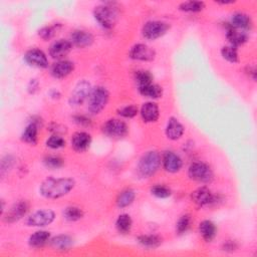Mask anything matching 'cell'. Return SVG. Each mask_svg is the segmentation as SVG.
Instances as JSON below:
<instances>
[{"label": "cell", "mask_w": 257, "mask_h": 257, "mask_svg": "<svg viewBox=\"0 0 257 257\" xmlns=\"http://www.w3.org/2000/svg\"><path fill=\"white\" fill-rule=\"evenodd\" d=\"M188 176L191 180L202 184L211 183L214 179L213 170L203 162H194L188 169Z\"/></svg>", "instance_id": "5b68a950"}, {"label": "cell", "mask_w": 257, "mask_h": 257, "mask_svg": "<svg viewBox=\"0 0 257 257\" xmlns=\"http://www.w3.org/2000/svg\"><path fill=\"white\" fill-rule=\"evenodd\" d=\"M170 29V24L161 20L147 21L143 28L142 34L148 40H156L165 35Z\"/></svg>", "instance_id": "ba28073f"}, {"label": "cell", "mask_w": 257, "mask_h": 257, "mask_svg": "<svg viewBox=\"0 0 257 257\" xmlns=\"http://www.w3.org/2000/svg\"><path fill=\"white\" fill-rule=\"evenodd\" d=\"M75 186V181L71 178L50 177L41 183L39 193L47 199H59L67 195Z\"/></svg>", "instance_id": "6da1fadb"}, {"label": "cell", "mask_w": 257, "mask_h": 257, "mask_svg": "<svg viewBox=\"0 0 257 257\" xmlns=\"http://www.w3.org/2000/svg\"><path fill=\"white\" fill-rule=\"evenodd\" d=\"M83 215H84L83 211L79 207H75V206L66 207L64 211V219L69 222L78 221L83 217Z\"/></svg>", "instance_id": "4dcf8cb0"}, {"label": "cell", "mask_w": 257, "mask_h": 257, "mask_svg": "<svg viewBox=\"0 0 257 257\" xmlns=\"http://www.w3.org/2000/svg\"><path fill=\"white\" fill-rule=\"evenodd\" d=\"M138 112H139V110L136 106L128 105V106H126V107L120 109L118 111V114L121 117L126 118V119H133L138 115Z\"/></svg>", "instance_id": "ab89813d"}, {"label": "cell", "mask_w": 257, "mask_h": 257, "mask_svg": "<svg viewBox=\"0 0 257 257\" xmlns=\"http://www.w3.org/2000/svg\"><path fill=\"white\" fill-rule=\"evenodd\" d=\"M221 56L222 58L231 64L239 63V55L237 49L232 46H226L221 49Z\"/></svg>", "instance_id": "d6a6232c"}, {"label": "cell", "mask_w": 257, "mask_h": 257, "mask_svg": "<svg viewBox=\"0 0 257 257\" xmlns=\"http://www.w3.org/2000/svg\"><path fill=\"white\" fill-rule=\"evenodd\" d=\"M92 144V136L87 132H76L71 137V147L75 152L87 151Z\"/></svg>", "instance_id": "ac0fdd59"}, {"label": "cell", "mask_w": 257, "mask_h": 257, "mask_svg": "<svg viewBox=\"0 0 257 257\" xmlns=\"http://www.w3.org/2000/svg\"><path fill=\"white\" fill-rule=\"evenodd\" d=\"M162 164L168 173H177L183 167V161L179 155L173 151H166L162 156Z\"/></svg>", "instance_id": "8fae6325"}, {"label": "cell", "mask_w": 257, "mask_h": 257, "mask_svg": "<svg viewBox=\"0 0 257 257\" xmlns=\"http://www.w3.org/2000/svg\"><path fill=\"white\" fill-rule=\"evenodd\" d=\"M199 233L206 242H211L217 235V227L210 220H204L199 224Z\"/></svg>", "instance_id": "603a6c76"}, {"label": "cell", "mask_w": 257, "mask_h": 257, "mask_svg": "<svg viewBox=\"0 0 257 257\" xmlns=\"http://www.w3.org/2000/svg\"><path fill=\"white\" fill-rule=\"evenodd\" d=\"M191 199L199 207L211 206L213 204H217L219 201V197L217 195H214L212 191L205 186L193 191L191 194Z\"/></svg>", "instance_id": "30bf717a"}, {"label": "cell", "mask_w": 257, "mask_h": 257, "mask_svg": "<svg viewBox=\"0 0 257 257\" xmlns=\"http://www.w3.org/2000/svg\"><path fill=\"white\" fill-rule=\"evenodd\" d=\"M110 93L105 87H96L92 90L88 98V110L93 115L100 114L108 105Z\"/></svg>", "instance_id": "277c9868"}, {"label": "cell", "mask_w": 257, "mask_h": 257, "mask_svg": "<svg viewBox=\"0 0 257 257\" xmlns=\"http://www.w3.org/2000/svg\"><path fill=\"white\" fill-rule=\"evenodd\" d=\"M13 165H14V159L12 156L7 155L3 157L1 160V175L4 176V174L8 172V171L13 167Z\"/></svg>", "instance_id": "60d3db41"}, {"label": "cell", "mask_w": 257, "mask_h": 257, "mask_svg": "<svg viewBox=\"0 0 257 257\" xmlns=\"http://www.w3.org/2000/svg\"><path fill=\"white\" fill-rule=\"evenodd\" d=\"M50 96L53 99H60L61 98V93L59 91H57V90H53V91H51Z\"/></svg>", "instance_id": "bcb514c9"}, {"label": "cell", "mask_w": 257, "mask_h": 257, "mask_svg": "<svg viewBox=\"0 0 257 257\" xmlns=\"http://www.w3.org/2000/svg\"><path fill=\"white\" fill-rule=\"evenodd\" d=\"M37 136H38V123L37 122H31L26 126L24 131L22 132L21 139L23 142L35 145L37 143Z\"/></svg>", "instance_id": "d4e9b609"}, {"label": "cell", "mask_w": 257, "mask_h": 257, "mask_svg": "<svg viewBox=\"0 0 257 257\" xmlns=\"http://www.w3.org/2000/svg\"><path fill=\"white\" fill-rule=\"evenodd\" d=\"M229 25L236 29L247 31L252 27V20L248 14L243 12H236L231 16Z\"/></svg>", "instance_id": "7402d4cb"}, {"label": "cell", "mask_w": 257, "mask_h": 257, "mask_svg": "<svg viewBox=\"0 0 257 257\" xmlns=\"http://www.w3.org/2000/svg\"><path fill=\"white\" fill-rule=\"evenodd\" d=\"M153 79H154V76L149 70L140 69L135 72V80L138 83V88L153 83Z\"/></svg>", "instance_id": "836d02e7"}, {"label": "cell", "mask_w": 257, "mask_h": 257, "mask_svg": "<svg viewBox=\"0 0 257 257\" xmlns=\"http://www.w3.org/2000/svg\"><path fill=\"white\" fill-rule=\"evenodd\" d=\"M138 90L142 96L149 99H159L163 96L162 87H160L159 84H156L154 82L144 85V87H139Z\"/></svg>", "instance_id": "484cf974"}, {"label": "cell", "mask_w": 257, "mask_h": 257, "mask_svg": "<svg viewBox=\"0 0 257 257\" xmlns=\"http://www.w3.org/2000/svg\"><path fill=\"white\" fill-rule=\"evenodd\" d=\"M24 61L30 66L37 67V68H47L49 67V60L47 55L38 50V49H31L27 51L24 55Z\"/></svg>", "instance_id": "7c38bea8"}, {"label": "cell", "mask_w": 257, "mask_h": 257, "mask_svg": "<svg viewBox=\"0 0 257 257\" xmlns=\"http://www.w3.org/2000/svg\"><path fill=\"white\" fill-rule=\"evenodd\" d=\"M73 45L70 40L59 39L55 41L50 49V56L55 60H62L72 50Z\"/></svg>", "instance_id": "9a60e30c"}, {"label": "cell", "mask_w": 257, "mask_h": 257, "mask_svg": "<svg viewBox=\"0 0 257 257\" xmlns=\"http://www.w3.org/2000/svg\"><path fill=\"white\" fill-rule=\"evenodd\" d=\"M205 8V3L203 1H186L179 4V9L184 12L196 13L200 12Z\"/></svg>", "instance_id": "1f68e13d"}, {"label": "cell", "mask_w": 257, "mask_h": 257, "mask_svg": "<svg viewBox=\"0 0 257 257\" xmlns=\"http://www.w3.org/2000/svg\"><path fill=\"white\" fill-rule=\"evenodd\" d=\"M135 198H136L135 190H133L131 188L125 189L119 194V196L117 198V206L119 208L128 207L133 204V202L135 201Z\"/></svg>", "instance_id": "83f0119b"}, {"label": "cell", "mask_w": 257, "mask_h": 257, "mask_svg": "<svg viewBox=\"0 0 257 257\" xmlns=\"http://www.w3.org/2000/svg\"><path fill=\"white\" fill-rule=\"evenodd\" d=\"M51 245L57 250H67L73 244V239L66 234H61L51 239Z\"/></svg>", "instance_id": "f546056e"}, {"label": "cell", "mask_w": 257, "mask_h": 257, "mask_svg": "<svg viewBox=\"0 0 257 257\" xmlns=\"http://www.w3.org/2000/svg\"><path fill=\"white\" fill-rule=\"evenodd\" d=\"M237 247H238V245H237V243H236L235 241L228 240V241L224 242V244H223V247H222V248H223V250H225V251L232 252V251L236 250V249H237Z\"/></svg>", "instance_id": "ee69618b"}, {"label": "cell", "mask_w": 257, "mask_h": 257, "mask_svg": "<svg viewBox=\"0 0 257 257\" xmlns=\"http://www.w3.org/2000/svg\"><path fill=\"white\" fill-rule=\"evenodd\" d=\"M226 37L228 41L230 42V46L234 48H238L240 46H243L246 44L248 40V34L244 30L236 29L228 24L227 26V32H226Z\"/></svg>", "instance_id": "d6986e66"}, {"label": "cell", "mask_w": 257, "mask_h": 257, "mask_svg": "<svg viewBox=\"0 0 257 257\" xmlns=\"http://www.w3.org/2000/svg\"><path fill=\"white\" fill-rule=\"evenodd\" d=\"M246 72H247V74H248L253 80L256 79V69H255V66H250V65H248V66L246 67Z\"/></svg>", "instance_id": "f6af8a7d"}, {"label": "cell", "mask_w": 257, "mask_h": 257, "mask_svg": "<svg viewBox=\"0 0 257 257\" xmlns=\"http://www.w3.org/2000/svg\"><path fill=\"white\" fill-rule=\"evenodd\" d=\"M128 57L134 61L152 62L156 58V52L147 45L137 44L130 50Z\"/></svg>", "instance_id": "5bb4252c"}, {"label": "cell", "mask_w": 257, "mask_h": 257, "mask_svg": "<svg viewBox=\"0 0 257 257\" xmlns=\"http://www.w3.org/2000/svg\"><path fill=\"white\" fill-rule=\"evenodd\" d=\"M93 88L90 81L82 79L76 83L74 89L72 90L68 103L72 107L80 106L84 103L85 100H88Z\"/></svg>", "instance_id": "9c48e42d"}, {"label": "cell", "mask_w": 257, "mask_h": 257, "mask_svg": "<svg viewBox=\"0 0 257 257\" xmlns=\"http://www.w3.org/2000/svg\"><path fill=\"white\" fill-rule=\"evenodd\" d=\"M162 164V158L158 151L151 150L145 153L138 162L137 172L142 178H150L155 175L160 169Z\"/></svg>", "instance_id": "7a4b0ae2"}, {"label": "cell", "mask_w": 257, "mask_h": 257, "mask_svg": "<svg viewBox=\"0 0 257 257\" xmlns=\"http://www.w3.org/2000/svg\"><path fill=\"white\" fill-rule=\"evenodd\" d=\"M184 132H185V128L178 119L172 117L168 120L165 133L169 140L171 141L180 140L183 137Z\"/></svg>", "instance_id": "2e32d148"}, {"label": "cell", "mask_w": 257, "mask_h": 257, "mask_svg": "<svg viewBox=\"0 0 257 257\" xmlns=\"http://www.w3.org/2000/svg\"><path fill=\"white\" fill-rule=\"evenodd\" d=\"M141 117L144 121V123H155L159 120L160 117V110L157 104L153 102H147L143 104L141 111H140Z\"/></svg>", "instance_id": "ffe728a7"}, {"label": "cell", "mask_w": 257, "mask_h": 257, "mask_svg": "<svg viewBox=\"0 0 257 257\" xmlns=\"http://www.w3.org/2000/svg\"><path fill=\"white\" fill-rule=\"evenodd\" d=\"M47 146L53 150L62 149L65 146V140L61 135H54L48 139Z\"/></svg>", "instance_id": "f35d334b"}, {"label": "cell", "mask_w": 257, "mask_h": 257, "mask_svg": "<svg viewBox=\"0 0 257 257\" xmlns=\"http://www.w3.org/2000/svg\"><path fill=\"white\" fill-rule=\"evenodd\" d=\"M38 88H39V83L37 81V79H31L29 81V84L27 87V90H28V93L33 95L35 94L37 91H38Z\"/></svg>", "instance_id": "7bdbcfd3"}, {"label": "cell", "mask_w": 257, "mask_h": 257, "mask_svg": "<svg viewBox=\"0 0 257 257\" xmlns=\"http://www.w3.org/2000/svg\"><path fill=\"white\" fill-rule=\"evenodd\" d=\"M56 219V213L51 209H44L33 212L27 217L26 225L29 227H46Z\"/></svg>", "instance_id": "8992f818"}, {"label": "cell", "mask_w": 257, "mask_h": 257, "mask_svg": "<svg viewBox=\"0 0 257 257\" xmlns=\"http://www.w3.org/2000/svg\"><path fill=\"white\" fill-rule=\"evenodd\" d=\"M73 120H74L75 124H77L78 126H81V127H89L92 124L91 120L84 116H75V117H73Z\"/></svg>", "instance_id": "b9f144b4"}, {"label": "cell", "mask_w": 257, "mask_h": 257, "mask_svg": "<svg viewBox=\"0 0 257 257\" xmlns=\"http://www.w3.org/2000/svg\"><path fill=\"white\" fill-rule=\"evenodd\" d=\"M51 241V233L46 230H39L30 235L28 239V244L33 248L44 247L47 243Z\"/></svg>", "instance_id": "cb8c5ba5"}, {"label": "cell", "mask_w": 257, "mask_h": 257, "mask_svg": "<svg viewBox=\"0 0 257 257\" xmlns=\"http://www.w3.org/2000/svg\"><path fill=\"white\" fill-rule=\"evenodd\" d=\"M74 70V64L69 61H60L56 63L52 69V75L56 78H64Z\"/></svg>", "instance_id": "44dd1931"}, {"label": "cell", "mask_w": 257, "mask_h": 257, "mask_svg": "<svg viewBox=\"0 0 257 257\" xmlns=\"http://www.w3.org/2000/svg\"><path fill=\"white\" fill-rule=\"evenodd\" d=\"M94 17L103 28L112 29L118 22L119 12L114 3L107 2L95 7Z\"/></svg>", "instance_id": "3957f363"}, {"label": "cell", "mask_w": 257, "mask_h": 257, "mask_svg": "<svg viewBox=\"0 0 257 257\" xmlns=\"http://www.w3.org/2000/svg\"><path fill=\"white\" fill-rule=\"evenodd\" d=\"M71 44L79 49H85L89 48L94 44L95 37L94 35L85 30H74L71 33Z\"/></svg>", "instance_id": "e0dca14e"}, {"label": "cell", "mask_w": 257, "mask_h": 257, "mask_svg": "<svg viewBox=\"0 0 257 257\" xmlns=\"http://www.w3.org/2000/svg\"><path fill=\"white\" fill-rule=\"evenodd\" d=\"M191 222H192V219H191V216L189 215V214H185V215H182L177 224H176V232L177 234L179 235H182V234H185L190 226H191Z\"/></svg>", "instance_id": "e575fe53"}, {"label": "cell", "mask_w": 257, "mask_h": 257, "mask_svg": "<svg viewBox=\"0 0 257 257\" xmlns=\"http://www.w3.org/2000/svg\"><path fill=\"white\" fill-rule=\"evenodd\" d=\"M151 194L157 198L165 199V198H169L171 195H172V191H171V189L165 185L158 184L151 188Z\"/></svg>", "instance_id": "d590c367"}, {"label": "cell", "mask_w": 257, "mask_h": 257, "mask_svg": "<svg viewBox=\"0 0 257 257\" xmlns=\"http://www.w3.org/2000/svg\"><path fill=\"white\" fill-rule=\"evenodd\" d=\"M60 27H61V24H55V25H51V26L42 27L38 31V35L44 40H50L57 34Z\"/></svg>", "instance_id": "8d00e7d4"}, {"label": "cell", "mask_w": 257, "mask_h": 257, "mask_svg": "<svg viewBox=\"0 0 257 257\" xmlns=\"http://www.w3.org/2000/svg\"><path fill=\"white\" fill-rule=\"evenodd\" d=\"M133 227V220L128 214H121L116 221V228L121 234H128Z\"/></svg>", "instance_id": "f1b7e54d"}, {"label": "cell", "mask_w": 257, "mask_h": 257, "mask_svg": "<svg viewBox=\"0 0 257 257\" xmlns=\"http://www.w3.org/2000/svg\"><path fill=\"white\" fill-rule=\"evenodd\" d=\"M44 164L51 170H58L64 166V160L59 156H47L44 159Z\"/></svg>", "instance_id": "74e56055"}, {"label": "cell", "mask_w": 257, "mask_h": 257, "mask_svg": "<svg viewBox=\"0 0 257 257\" xmlns=\"http://www.w3.org/2000/svg\"><path fill=\"white\" fill-rule=\"evenodd\" d=\"M138 243L145 247V248H149V249H155L158 248L162 242L163 239L162 237H160L159 235L156 234H146V235H141L137 238Z\"/></svg>", "instance_id": "4316f807"}, {"label": "cell", "mask_w": 257, "mask_h": 257, "mask_svg": "<svg viewBox=\"0 0 257 257\" xmlns=\"http://www.w3.org/2000/svg\"><path fill=\"white\" fill-rule=\"evenodd\" d=\"M103 133L112 139H122L128 135V127L122 120L111 119L104 124Z\"/></svg>", "instance_id": "52a82bcc"}, {"label": "cell", "mask_w": 257, "mask_h": 257, "mask_svg": "<svg viewBox=\"0 0 257 257\" xmlns=\"http://www.w3.org/2000/svg\"><path fill=\"white\" fill-rule=\"evenodd\" d=\"M29 210V204L26 201H19L15 203L4 215L3 220L6 223H14L22 219Z\"/></svg>", "instance_id": "4fadbf2b"}]
</instances>
